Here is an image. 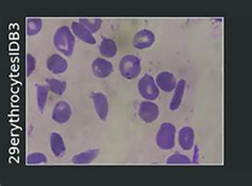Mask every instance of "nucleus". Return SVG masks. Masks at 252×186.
I'll return each instance as SVG.
<instances>
[{
	"label": "nucleus",
	"mask_w": 252,
	"mask_h": 186,
	"mask_svg": "<svg viewBox=\"0 0 252 186\" xmlns=\"http://www.w3.org/2000/svg\"><path fill=\"white\" fill-rule=\"evenodd\" d=\"M76 35L67 26H62L57 29L54 35V45L58 51L65 57H71L75 51Z\"/></svg>",
	"instance_id": "f257e3e1"
},
{
	"label": "nucleus",
	"mask_w": 252,
	"mask_h": 186,
	"mask_svg": "<svg viewBox=\"0 0 252 186\" xmlns=\"http://www.w3.org/2000/svg\"><path fill=\"white\" fill-rule=\"evenodd\" d=\"M176 127L171 123H163L156 136L157 146L162 150H171L176 145Z\"/></svg>",
	"instance_id": "f03ea898"
},
{
	"label": "nucleus",
	"mask_w": 252,
	"mask_h": 186,
	"mask_svg": "<svg viewBox=\"0 0 252 186\" xmlns=\"http://www.w3.org/2000/svg\"><path fill=\"white\" fill-rule=\"evenodd\" d=\"M142 71V62L141 59L133 56L127 55L124 56L119 62V72L127 80H133L140 76Z\"/></svg>",
	"instance_id": "7ed1b4c3"
},
{
	"label": "nucleus",
	"mask_w": 252,
	"mask_h": 186,
	"mask_svg": "<svg viewBox=\"0 0 252 186\" xmlns=\"http://www.w3.org/2000/svg\"><path fill=\"white\" fill-rule=\"evenodd\" d=\"M137 90L145 100L154 101L160 96V89L155 78L149 74H145L137 82Z\"/></svg>",
	"instance_id": "20e7f679"
},
{
	"label": "nucleus",
	"mask_w": 252,
	"mask_h": 186,
	"mask_svg": "<svg viewBox=\"0 0 252 186\" xmlns=\"http://www.w3.org/2000/svg\"><path fill=\"white\" fill-rule=\"evenodd\" d=\"M138 116L144 123L152 124L160 116V109L155 102L145 100L138 106Z\"/></svg>",
	"instance_id": "39448f33"
},
{
	"label": "nucleus",
	"mask_w": 252,
	"mask_h": 186,
	"mask_svg": "<svg viewBox=\"0 0 252 186\" xmlns=\"http://www.w3.org/2000/svg\"><path fill=\"white\" fill-rule=\"evenodd\" d=\"M71 106L67 101H59L52 109V119L59 124H64L68 123L71 117Z\"/></svg>",
	"instance_id": "423d86ee"
},
{
	"label": "nucleus",
	"mask_w": 252,
	"mask_h": 186,
	"mask_svg": "<svg viewBox=\"0 0 252 186\" xmlns=\"http://www.w3.org/2000/svg\"><path fill=\"white\" fill-rule=\"evenodd\" d=\"M91 98L93 100V103H94V109L99 119H101L102 122L107 121L109 115V101L107 96H105L103 93L97 92L93 93Z\"/></svg>",
	"instance_id": "0eeeda50"
},
{
	"label": "nucleus",
	"mask_w": 252,
	"mask_h": 186,
	"mask_svg": "<svg viewBox=\"0 0 252 186\" xmlns=\"http://www.w3.org/2000/svg\"><path fill=\"white\" fill-rule=\"evenodd\" d=\"M156 42V35L155 33L148 29H143L138 31L133 37L132 45L136 49H147L150 48Z\"/></svg>",
	"instance_id": "6e6552de"
},
{
	"label": "nucleus",
	"mask_w": 252,
	"mask_h": 186,
	"mask_svg": "<svg viewBox=\"0 0 252 186\" xmlns=\"http://www.w3.org/2000/svg\"><path fill=\"white\" fill-rule=\"evenodd\" d=\"M113 70H114L113 64L103 58H97L92 63L93 74L99 79L108 78L112 74Z\"/></svg>",
	"instance_id": "1a4fd4ad"
},
{
	"label": "nucleus",
	"mask_w": 252,
	"mask_h": 186,
	"mask_svg": "<svg viewBox=\"0 0 252 186\" xmlns=\"http://www.w3.org/2000/svg\"><path fill=\"white\" fill-rule=\"evenodd\" d=\"M178 143L181 149L189 151L195 147V131L191 127H183L178 132Z\"/></svg>",
	"instance_id": "9d476101"
},
{
	"label": "nucleus",
	"mask_w": 252,
	"mask_h": 186,
	"mask_svg": "<svg viewBox=\"0 0 252 186\" xmlns=\"http://www.w3.org/2000/svg\"><path fill=\"white\" fill-rule=\"evenodd\" d=\"M156 81H157L158 89H160L164 93H167V94L174 92L177 84H178L176 77L169 71L158 72L157 78H156Z\"/></svg>",
	"instance_id": "9b49d317"
},
{
	"label": "nucleus",
	"mask_w": 252,
	"mask_h": 186,
	"mask_svg": "<svg viewBox=\"0 0 252 186\" xmlns=\"http://www.w3.org/2000/svg\"><path fill=\"white\" fill-rule=\"evenodd\" d=\"M46 65H47V69L54 75L64 74L68 68L67 61H66L62 56L58 55V53L51 55L47 59V63H46Z\"/></svg>",
	"instance_id": "f8f14e48"
},
{
	"label": "nucleus",
	"mask_w": 252,
	"mask_h": 186,
	"mask_svg": "<svg viewBox=\"0 0 252 186\" xmlns=\"http://www.w3.org/2000/svg\"><path fill=\"white\" fill-rule=\"evenodd\" d=\"M71 31L74 32V34L80 39V41L89 45L96 44V38L94 37V35H93V32L90 29L86 28V27L79 21L71 24Z\"/></svg>",
	"instance_id": "ddd939ff"
},
{
	"label": "nucleus",
	"mask_w": 252,
	"mask_h": 186,
	"mask_svg": "<svg viewBox=\"0 0 252 186\" xmlns=\"http://www.w3.org/2000/svg\"><path fill=\"white\" fill-rule=\"evenodd\" d=\"M50 148L56 157H62L66 152V146L62 135L58 132L50 134Z\"/></svg>",
	"instance_id": "4468645a"
},
{
	"label": "nucleus",
	"mask_w": 252,
	"mask_h": 186,
	"mask_svg": "<svg viewBox=\"0 0 252 186\" xmlns=\"http://www.w3.org/2000/svg\"><path fill=\"white\" fill-rule=\"evenodd\" d=\"M185 85H187V81H185V80L183 79L179 80L176 89L174 91L175 94L172 96L171 101L169 103L170 111H177L181 106L183 97H184V93H185Z\"/></svg>",
	"instance_id": "2eb2a0df"
},
{
	"label": "nucleus",
	"mask_w": 252,
	"mask_h": 186,
	"mask_svg": "<svg viewBox=\"0 0 252 186\" xmlns=\"http://www.w3.org/2000/svg\"><path fill=\"white\" fill-rule=\"evenodd\" d=\"M98 149H89L84 152H81V154H78L76 155L72 156V164L76 165H86V164H91L95 161L97 156L99 155Z\"/></svg>",
	"instance_id": "dca6fc26"
},
{
	"label": "nucleus",
	"mask_w": 252,
	"mask_h": 186,
	"mask_svg": "<svg viewBox=\"0 0 252 186\" xmlns=\"http://www.w3.org/2000/svg\"><path fill=\"white\" fill-rule=\"evenodd\" d=\"M99 51L104 58H114L117 55V45L114 39L103 37L100 46H99Z\"/></svg>",
	"instance_id": "f3484780"
},
{
	"label": "nucleus",
	"mask_w": 252,
	"mask_h": 186,
	"mask_svg": "<svg viewBox=\"0 0 252 186\" xmlns=\"http://www.w3.org/2000/svg\"><path fill=\"white\" fill-rule=\"evenodd\" d=\"M35 89H36V102H37V109L39 113H43L44 109L46 106V103H47V99L49 95V89L48 86L45 85H39L35 84Z\"/></svg>",
	"instance_id": "a211bd4d"
},
{
	"label": "nucleus",
	"mask_w": 252,
	"mask_h": 186,
	"mask_svg": "<svg viewBox=\"0 0 252 186\" xmlns=\"http://www.w3.org/2000/svg\"><path fill=\"white\" fill-rule=\"evenodd\" d=\"M46 83H47L49 91L58 96H62L65 93V91L67 90V83L65 81H61V80L54 79V78L46 79Z\"/></svg>",
	"instance_id": "6ab92c4d"
},
{
	"label": "nucleus",
	"mask_w": 252,
	"mask_h": 186,
	"mask_svg": "<svg viewBox=\"0 0 252 186\" xmlns=\"http://www.w3.org/2000/svg\"><path fill=\"white\" fill-rule=\"evenodd\" d=\"M26 30H27V34L29 36H34L37 33L41 32L43 22L42 19L39 18H28L27 19V25H26Z\"/></svg>",
	"instance_id": "aec40b11"
},
{
	"label": "nucleus",
	"mask_w": 252,
	"mask_h": 186,
	"mask_svg": "<svg viewBox=\"0 0 252 186\" xmlns=\"http://www.w3.org/2000/svg\"><path fill=\"white\" fill-rule=\"evenodd\" d=\"M79 22H80L82 25H84L86 28L90 29L93 33L99 31V29L101 28V24H102V21L99 18H93V19L80 18L79 19Z\"/></svg>",
	"instance_id": "412c9836"
},
{
	"label": "nucleus",
	"mask_w": 252,
	"mask_h": 186,
	"mask_svg": "<svg viewBox=\"0 0 252 186\" xmlns=\"http://www.w3.org/2000/svg\"><path fill=\"white\" fill-rule=\"evenodd\" d=\"M28 165H39V164H47L48 158L42 152H34L27 156L26 159Z\"/></svg>",
	"instance_id": "4be33fe9"
},
{
	"label": "nucleus",
	"mask_w": 252,
	"mask_h": 186,
	"mask_svg": "<svg viewBox=\"0 0 252 186\" xmlns=\"http://www.w3.org/2000/svg\"><path fill=\"white\" fill-rule=\"evenodd\" d=\"M193 162H191V159L185 155H182V154H175L170 155L167 159H166V164H169V165H176V164H191Z\"/></svg>",
	"instance_id": "5701e85b"
},
{
	"label": "nucleus",
	"mask_w": 252,
	"mask_h": 186,
	"mask_svg": "<svg viewBox=\"0 0 252 186\" xmlns=\"http://www.w3.org/2000/svg\"><path fill=\"white\" fill-rule=\"evenodd\" d=\"M26 59H27V65H26V69H27V77H30L33 74V71L35 70L36 60L32 55H30V53H28L27 58Z\"/></svg>",
	"instance_id": "b1692460"
}]
</instances>
